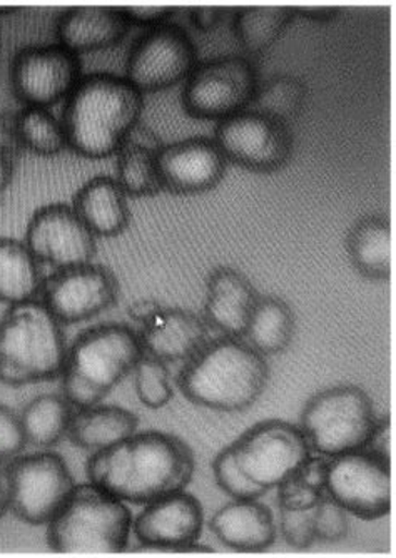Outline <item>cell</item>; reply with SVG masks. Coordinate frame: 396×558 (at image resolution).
<instances>
[{
  "mask_svg": "<svg viewBox=\"0 0 396 558\" xmlns=\"http://www.w3.org/2000/svg\"><path fill=\"white\" fill-rule=\"evenodd\" d=\"M190 445L165 432L134 434L115 447L94 451L86 472L91 484L125 504L146 505L184 490L194 475Z\"/></svg>",
  "mask_w": 396,
  "mask_h": 558,
  "instance_id": "obj_1",
  "label": "cell"
},
{
  "mask_svg": "<svg viewBox=\"0 0 396 558\" xmlns=\"http://www.w3.org/2000/svg\"><path fill=\"white\" fill-rule=\"evenodd\" d=\"M143 109V93L125 75L112 72L83 75L65 97L62 109L68 146L83 158L116 155L140 124Z\"/></svg>",
  "mask_w": 396,
  "mask_h": 558,
  "instance_id": "obj_2",
  "label": "cell"
},
{
  "mask_svg": "<svg viewBox=\"0 0 396 558\" xmlns=\"http://www.w3.org/2000/svg\"><path fill=\"white\" fill-rule=\"evenodd\" d=\"M269 365L241 338L207 341L178 376V387L191 403L216 412L250 409L268 387Z\"/></svg>",
  "mask_w": 396,
  "mask_h": 558,
  "instance_id": "obj_3",
  "label": "cell"
},
{
  "mask_svg": "<svg viewBox=\"0 0 396 558\" xmlns=\"http://www.w3.org/2000/svg\"><path fill=\"white\" fill-rule=\"evenodd\" d=\"M140 335L121 323L84 329L65 353L62 397L74 409L103 403L143 356Z\"/></svg>",
  "mask_w": 396,
  "mask_h": 558,
  "instance_id": "obj_4",
  "label": "cell"
},
{
  "mask_svg": "<svg viewBox=\"0 0 396 558\" xmlns=\"http://www.w3.org/2000/svg\"><path fill=\"white\" fill-rule=\"evenodd\" d=\"M65 353L61 323L43 301L11 304L0 316V384L19 388L59 378Z\"/></svg>",
  "mask_w": 396,
  "mask_h": 558,
  "instance_id": "obj_5",
  "label": "cell"
},
{
  "mask_svg": "<svg viewBox=\"0 0 396 558\" xmlns=\"http://www.w3.org/2000/svg\"><path fill=\"white\" fill-rule=\"evenodd\" d=\"M125 501L97 485H75L58 515L47 523V545L58 554H121L132 534Z\"/></svg>",
  "mask_w": 396,
  "mask_h": 558,
  "instance_id": "obj_6",
  "label": "cell"
},
{
  "mask_svg": "<svg viewBox=\"0 0 396 558\" xmlns=\"http://www.w3.org/2000/svg\"><path fill=\"white\" fill-rule=\"evenodd\" d=\"M380 420L363 388L338 385L313 395L300 415V429L310 450L333 459L367 447Z\"/></svg>",
  "mask_w": 396,
  "mask_h": 558,
  "instance_id": "obj_7",
  "label": "cell"
},
{
  "mask_svg": "<svg viewBox=\"0 0 396 558\" xmlns=\"http://www.w3.org/2000/svg\"><path fill=\"white\" fill-rule=\"evenodd\" d=\"M9 510L27 525H47L74 490V476L52 451L19 454L5 465Z\"/></svg>",
  "mask_w": 396,
  "mask_h": 558,
  "instance_id": "obj_8",
  "label": "cell"
},
{
  "mask_svg": "<svg viewBox=\"0 0 396 558\" xmlns=\"http://www.w3.org/2000/svg\"><path fill=\"white\" fill-rule=\"evenodd\" d=\"M257 86L253 62L243 56H221L197 62L182 87L188 116L221 121L250 106Z\"/></svg>",
  "mask_w": 396,
  "mask_h": 558,
  "instance_id": "obj_9",
  "label": "cell"
},
{
  "mask_svg": "<svg viewBox=\"0 0 396 558\" xmlns=\"http://www.w3.org/2000/svg\"><path fill=\"white\" fill-rule=\"evenodd\" d=\"M229 447L241 472L266 492L295 475L311 454L300 426L283 420L256 423Z\"/></svg>",
  "mask_w": 396,
  "mask_h": 558,
  "instance_id": "obj_10",
  "label": "cell"
},
{
  "mask_svg": "<svg viewBox=\"0 0 396 558\" xmlns=\"http://www.w3.org/2000/svg\"><path fill=\"white\" fill-rule=\"evenodd\" d=\"M197 65V49L181 25H151L132 43L125 61V80L141 93L168 89L187 81Z\"/></svg>",
  "mask_w": 396,
  "mask_h": 558,
  "instance_id": "obj_11",
  "label": "cell"
},
{
  "mask_svg": "<svg viewBox=\"0 0 396 558\" xmlns=\"http://www.w3.org/2000/svg\"><path fill=\"white\" fill-rule=\"evenodd\" d=\"M325 494L350 515L368 522L383 519L392 509L389 460L367 448L333 457Z\"/></svg>",
  "mask_w": 396,
  "mask_h": 558,
  "instance_id": "obj_12",
  "label": "cell"
},
{
  "mask_svg": "<svg viewBox=\"0 0 396 558\" xmlns=\"http://www.w3.org/2000/svg\"><path fill=\"white\" fill-rule=\"evenodd\" d=\"M213 140L226 161L254 172L278 171L293 155L289 125L251 109L218 121Z\"/></svg>",
  "mask_w": 396,
  "mask_h": 558,
  "instance_id": "obj_13",
  "label": "cell"
},
{
  "mask_svg": "<svg viewBox=\"0 0 396 558\" xmlns=\"http://www.w3.org/2000/svg\"><path fill=\"white\" fill-rule=\"evenodd\" d=\"M83 77V61L61 44L22 47L9 68L15 97L25 106L46 108L65 99Z\"/></svg>",
  "mask_w": 396,
  "mask_h": 558,
  "instance_id": "obj_14",
  "label": "cell"
},
{
  "mask_svg": "<svg viewBox=\"0 0 396 558\" xmlns=\"http://www.w3.org/2000/svg\"><path fill=\"white\" fill-rule=\"evenodd\" d=\"M43 303L61 325L96 318L118 301L119 283L106 266L86 265L56 269L44 279Z\"/></svg>",
  "mask_w": 396,
  "mask_h": 558,
  "instance_id": "obj_15",
  "label": "cell"
},
{
  "mask_svg": "<svg viewBox=\"0 0 396 558\" xmlns=\"http://www.w3.org/2000/svg\"><path fill=\"white\" fill-rule=\"evenodd\" d=\"M24 243L40 265L55 269L93 263L97 251L96 236L65 203L36 209L25 228Z\"/></svg>",
  "mask_w": 396,
  "mask_h": 558,
  "instance_id": "obj_16",
  "label": "cell"
},
{
  "mask_svg": "<svg viewBox=\"0 0 396 558\" xmlns=\"http://www.w3.org/2000/svg\"><path fill=\"white\" fill-rule=\"evenodd\" d=\"M203 525V505L181 490L144 505L132 519V534L143 547L156 550L211 551L197 545Z\"/></svg>",
  "mask_w": 396,
  "mask_h": 558,
  "instance_id": "obj_17",
  "label": "cell"
},
{
  "mask_svg": "<svg viewBox=\"0 0 396 558\" xmlns=\"http://www.w3.org/2000/svg\"><path fill=\"white\" fill-rule=\"evenodd\" d=\"M226 165L221 149L209 137H188L163 144L157 153L163 190L184 196L218 186L225 178Z\"/></svg>",
  "mask_w": 396,
  "mask_h": 558,
  "instance_id": "obj_18",
  "label": "cell"
},
{
  "mask_svg": "<svg viewBox=\"0 0 396 558\" xmlns=\"http://www.w3.org/2000/svg\"><path fill=\"white\" fill-rule=\"evenodd\" d=\"M257 298L256 288L243 272L218 266L207 276L204 322L226 337L243 338Z\"/></svg>",
  "mask_w": 396,
  "mask_h": 558,
  "instance_id": "obj_19",
  "label": "cell"
},
{
  "mask_svg": "<svg viewBox=\"0 0 396 558\" xmlns=\"http://www.w3.org/2000/svg\"><path fill=\"white\" fill-rule=\"evenodd\" d=\"M144 353L161 362H188L207 343V323L196 313L182 308H165L141 325Z\"/></svg>",
  "mask_w": 396,
  "mask_h": 558,
  "instance_id": "obj_20",
  "label": "cell"
},
{
  "mask_svg": "<svg viewBox=\"0 0 396 558\" xmlns=\"http://www.w3.org/2000/svg\"><path fill=\"white\" fill-rule=\"evenodd\" d=\"M209 529L223 545L243 554L268 550L276 541L272 510L257 498H232L211 517Z\"/></svg>",
  "mask_w": 396,
  "mask_h": 558,
  "instance_id": "obj_21",
  "label": "cell"
},
{
  "mask_svg": "<svg viewBox=\"0 0 396 558\" xmlns=\"http://www.w3.org/2000/svg\"><path fill=\"white\" fill-rule=\"evenodd\" d=\"M131 22L121 8L112 5H79L62 12L56 21L59 44L75 54L104 49L121 43Z\"/></svg>",
  "mask_w": 396,
  "mask_h": 558,
  "instance_id": "obj_22",
  "label": "cell"
},
{
  "mask_svg": "<svg viewBox=\"0 0 396 558\" xmlns=\"http://www.w3.org/2000/svg\"><path fill=\"white\" fill-rule=\"evenodd\" d=\"M72 208L96 238H116L131 222L128 196L111 175H94L75 191Z\"/></svg>",
  "mask_w": 396,
  "mask_h": 558,
  "instance_id": "obj_23",
  "label": "cell"
},
{
  "mask_svg": "<svg viewBox=\"0 0 396 558\" xmlns=\"http://www.w3.org/2000/svg\"><path fill=\"white\" fill-rule=\"evenodd\" d=\"M161 141L144 125L137 124L119 147L116 178L128 197H151L161 193L163 183L157 168Z\"/></svg>",
  "mask_w": 396,
  "mask_h": 558,
  "instance_id": "obj_24",
  "label": "cell"
},
{
  "mask_svg": "<svg viewBox=\"0 0 396 558\" xmlns=\"http://www.w3.org/2000/svg\"><path fill=\"white\" fill-rule=\"evenodd\" d=\"M140 418L115 404L97 403L75 409L69 425L68 438L83 450L100 451L121 444L136 434Z\"/></svg>",
  "mask_w": 396,
  "mask_h": 558,
  "instance_id": "obj_25",
  "label": "cell"
},
{
  "mask_svg": "<svg viewBox=\"0 0 396 558\" xmlns=\"http://www.w3.org/2000/svg\"><path fill=\"white\" fill-rule=\"evenodd\" d=\"M392 225L385 216L358 219L347 234V253L358 275L370 281H388L392 276Z\"/></svg>",
  "mask_w": 396,
  "mask_h": 558,
  "instance_id": "obj_26",
  "label": "cell"
},
{
  "mask_svg": "<svg viewBox=\"0 0 396 558\" xmlns=\"http://www.w3.org/2000/svg\"><path fill=\"white\" fill-rule=\"evenodd\" d=\"M43 269L24 240L0 238V303L36 300L43 291Z\"/></svg>",
  "mask_w": 396,
  "mask_h": 558,
  "instance_id": "obj_27",
  "label": "cell"
},
{
  "mask_svg": "<svg viewBox=\"0 0 396 558\" xmlns=\"http://www.w3.org/2000/svg\"><path fill=\"white\" fill-rule=\"evenodd\" d=\"M297 319L293 310L278 296H260L248 323L247 343L266 356L281 353L295 337Z\"/></svg>",
  "mask_w": 396,
  "mask_h": 558,
  "instance_id": "obj_28",
  "label": "cell"
},
{
  "mask_svg": "<svg viewBox=\"0 0 396 558\" xmlns=\"http://www.w3.org/2000/svg\"><path fill=\"white\" fill-rule=\"evenodd\" d=\"M74 407L62 395L44 393L22 409L21 425L27 445L47 450L68 438Z\"/></svg>",
  "mask_w": 396,
  "mask_h": 558,
  "instance_id": "obj_29",
  "label": "cell"
},
{
  "mask_svg": "<svg viewBox=\"0 0 396 558\" xmlns=\"http://www.w3.org/2000/svg\"><path fill=\"white\" fill-rule=\"evenodd\" d=\"M297 17L291 5H243L235 9L232 29L248 52H263L283 36Z\"/></svg>",
  "mask_w": 396,
  "mask_h": 558,
  "instance_id": "obj_30",
  "label": "cell"
},
{
  "mask_svg": "<svg viewBox=\"0 0 396 558\" xmlns=\"http://www.w3.org/2000/svg\"><path fill=\"white\" fill-rule=\"evenodd\" d=\"M308 100V87L295 75H275L257 86L248 109L269 116L276 121L289 122L300 118Z\"/></svg>",
  "mask_w": 396,
  "mask_h": 558,
  "instance_id": "obj_31",
  "label": "cell"
},
{
  "mask_svg": "<svg viewBox=\"0 0 396 558\" xmlns=\"http://www.w3.org/2000/svg\"><path fill=\"white\" fill-rule=\"evenodd\" d=\"M19 136L34 155L56 156L68 146L64 125L49 109L25 106L17 114Z\"/></svg>",
  "mask_w": 396,
  "mask_h": 558,
  "instance_id": "obj_32",
  "label": "cell"
},
{
  "mask_svg": "<svg viewBox=\"0 0 396 558\" xmlns=\"http://www.w3.org/2000/svg\"><path fill=\"white\" fill-rule=\"evenodd\" d=\"M134 391L137 400L151 410L165 409L175 397L171 373L161 360L144 353L134 369Z\"/></svg>",
  "mask_w": 396,
  "mask_h": 558,
  "instance_id": "obj_33",
  "label": "cell"
},
{
  "mask_svg": "<svg viewBox=\"0 0 396 558\" xmlns=\"http://www.w3.org/2000/svg\"><path fill=\"white\" fill-rule=\"evenodd\" d=\"M213 473H215L216 484L219 485L223 492L236 500H244V498H260L261 495L266 494L264 488L254 484L241 472L240 466L236 463L232 457L231 447L223 448L216 454L215 462H213Z\"/></svg>",
  "mask_w": 396,
  "mask_h": 558,
  "instance_id": "obj_34",
  "label": "cell"
},
{
  "mask_svg": "<svg viewBox=\"0 0 396 558\" xmlns=\"http://www.w3.org/2000/svg\"><path fill=\"white\" fill-rule=\"evenodd\" d=\"M313 529L316 541L335 544L350 534V513L323 494L313 507Z\"/></svg>",
  "mask_w": 396,
  "mask_h": 558,
  "instance_id": "obj_35",
  "label": "cell"
},
{
  "mask_svg": "<svg viewBox=\"0 0 396 558\" xmlns=\"http://www.w3.org/2000/svg\"><path fill=\"white\" fill-rule=\"evenodd\" d=\"M279 532H281L283 541L289 547L298 548V550L310 548L316 541L313 529V509H279Z\"/></svg>",
  "mask_w": 396,
  "mask_h": 558,
  "instance_id": "obj_36",
  "label": "cell"
},
{
  "mask_svg": "<svg viewBox=\"0 0 396 558\" xmlns=\"http://www.w3.org/2000/svg\"><path fill=\"white\" fill-rule=\"evenodd\" d=\"M27 447L21 418L8 404L0 403V462L15 459Z\"/></svg>",
  "mask_w": 396,
  "mask_h": 558,
  "instance_id": "obj_37",
  "label": "cell"
},
{
  "mask_svg": "<svg viewBox=\"0 0 396 558\" xmlns=\"http://www.w3.org/2000/svg\"><path fill=\"white\" fill-rule=\"evenodd\" d=\"M278 505L279 509L288 510H311L319 504L323 494L310 490L304 487L297 475L288 476L278 485Z\"/></svg>",
  "mask_w": 396,
  "mask_h": 558,
  "instance_id": "obj_38",
  "label": "cell"
},
{
  "mask_svg": "<svg viewBox=\"0 0 396 558\" xmlns=\"http://www.w3.org/2000/svg\"><path fill=\"white\" fill-rule=\"evenodd\" d=\"M328 463L329 459H326L323 454H316V457L310 454L295 475H297V478L300 480L304 487L310 488V490L320 492V494H325Z\"/></svg>",
  "mask_w": 396,
  "mask_h": 558,
  "instance_id": "obj_39",
  "label": "cell"
},
{
  "mask_svg": "<svg viewBox=\"0 0 396 558\" xmlns=\"http://www.w3.org/2000/svg\"><path fill=\"white\" fill-rule=\"evenodd\" d=\"M21 136H19L17 116L0 112V156L14 162L21 156Z\"/></svg>",
  "mask_w": 396,
  "mask_h": 558,
  "instance_id": "obj_40",
  "label": "cell"
},
{
  "mask_svg": "<svg viewBox=\"0 0 396 558\" xmlns=\"http://www.w3.org/2000/svg\"><path fill=\"white\" fill-rule=\"evenodd\" d=\"M122 14L131 24L156 25L168 22L176 12L172 5H121Z\"/></svg>",
  "mask_w": 396,
  "mask_h": 558,
  "instance_id": "obj_41",
  "label": "cell"
},
{
  "mask_svg": "<svg viewBox=\"0 0 396 558\" xmlns=\"http://www.w3.org/2000/svg\"><path fill=\"white\" fill-rule=\"evenodd\" d=\"M226 8H219V5H196V8L190 9V21L196 29L207 33L213 31L221 24L223 17H225Z\"/></svg>",
  "mask_w": 396,
  "mask_h": 558,
  "instance_id": "obj_42",
  "label": "cell"
},
{
  "mask_svg": "<svg viewBox=\"0 0 396 558\" xmlns=\"http://www.w3.org/2000/svg\"><path fill=\"white\" fill-rule=\"evenodd\" d=\"M161 303L144 298V300H137L134 301V303L129 304L128 315L129 318L144 325V323L149 322V319H153L157 313L161 312Z\"/></svg>",
  "mask_w": 396,
  "mask_h": 558,
  "instance_id": "obj_43",
  "label": "cell"
},
{
  "mask_svg": "<svg viewBox=\"0 0 396 558\" xmlns=\"http://www.w3.org/2000/svg\"><path fill=\"white\" fill-rule=\"evenodd\" d=\"M341 9L336 5H295V12L301 17L310 19L314 22H329L339 14Z\"/></svg>",
  "mask_w": 396,
  "mask_h": 558,
  "instance_id": "obj_44",
  "label": "cell"
},
{
  "mask_svg": "<svg viewBox=\"0 0 396 558\" xmlns=\"http://www.w3.org/2000/svg\"><path fill=\"white\" fill-rule=\"evenodd\" d=\"M9 512V482L4 462H0V520Z\"/></svg>",
  "mask_w": 396,
  "mask_h": 558,
  "instance_id": "obj_45",
  "label": "cell"
},
{
  "mask_svg": "<svg viewBox=\"0 0 396 558\" xmlns=\"http://www.w3.org/2000/svg\"><path fill=\"white\" fill-rule=\"evenodd\" d=\"M12 178H14V162L0 156V194L8 190Z\"/></svg>",
  "mask_w": 396,
  "mask_h": 558,
  "instance_id": "obj_46",
  "label": "cell"
},
{
  "mask_svg": "<svg viewBox=\"0 0 396 558\" xmlns=\"http://www.w3.org/2000/svg\"><path fill=\"white\" fill-rule=\"evenodd\" d=\"M15 11H17V8H14V5H0V15L12 14Z\"/></svg>",
  "mask_w": 396,
  "mask_h": 558,
  "instance_id": "obj_47",
  "label": "cell"
}]
</instances>
